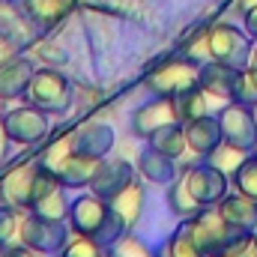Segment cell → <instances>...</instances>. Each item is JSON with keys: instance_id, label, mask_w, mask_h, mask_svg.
<instances>
[{"instance_id": "6da1fadb", "label": "cell", "mask_w": 257, "mask_h": 257, "mask_svg": "<svg viewBox=\"0 0 257 257\" xmlns=\"http://www.w3.org/2000/svg\"><path fill=\"white\" fill-rule=\"evenodd\" d=\"M69 230L81 233V236H93L105 248H111L123 233H128L126 224L120 221V215L111 209V203L93 192H84L72 200V206H69Z\"/></svg>"}, {"instance_id": "7a4b0ae2", "label": "cell", "mask_w": 257, "mask_h": 257, "mask_svg": "<svg viewBox=\"0 0 257 257\" xmlns=\"http://www.w3.org/2000/svg\"><path fill=\"white\" fill-rule=\"evenodd\" d=\"M39 162L63 183L66 189H87L93 183L99 165H102V159H93V156H84V153L72 150L69 138L57 141Z\"/></svg>"}, {"instance_id": "3957f363", "label": "cell", "mask_w": 257, "mask_h": 257, "mask_svg": "<svg viewBox=\"0 0 257 257\" xmlns=\"http://www.w3.org/2000/svg\"><path fill=\"white\" fill-rule=\"evenodd\" d=\"M183 224H186V230L192 233V239L197 242V248H200L206 257H215L233 236L242 233V230L233 227L215 206H203L197 215L183 218Z\"/></svg>"}, {"instance_id": "277c9868", "label": "cell", "mask_w": 257, "mask_h": 257, "mask_svg": "<svg viewBox=\"0 0 257 257\" xmlns=\"http://www.w3.org/2000/svg\"><path fill=\"white\" fill-rule=\"evenodd\" d=\"M203 42H206V57L209 60H218L224 66H233V69H245L248 57H251V45L254 39L233 27V24H215L209 33H203Z\"/></svg>"}, {"instance_id": "5b68a950", "label": "cell", "mask_w": 257, "mask_h": 257, "mask_svg": "<svg viewBox=\"0 0 257 257\" xmlns=\"http://www.w3.org/2000/svg\"><path fill=\"white\" fill-rule=\"evenodd\" d=\"M197 84H200V63L192 57L168 60L147 75V90L153 96H168V99H177L180 93L192 90Z\"/></svg>"}, {"instance_id": "8992f818", "label": "cell", "mask_w": 257, "mask_h": 257, "mask_svg": "<svg viewBox=\"0 0 257 257\" xmlns=\"http://www.w3.org/2000/svg\"><path fill=\"white\" fill-rule=\"evenodd\" d=\"M45 180V168L42 162H27V165H18L12 168L3 180H0V206H12V209H30L39 186Z\"/></svg>"}, {"instance_id": "52a82bcc", "label": "cell", "mask_w": 257, "mask_h": 257, "mask_svg": "<svg viewBox=\"0 0 257 257\" xmlns=\"http://www.w3.org/2000/svg\"><path fill=\"white\" fill-rule=\"evenodd\" d=\"M66 239H69V224L66 221L42 218L36 212H27L18 221V242L30 245L39 254H60Z\"/></svg>"}, {"instance_id": "ba28073f", "label": "cell", "mask_w": 257, "mask_h": 257, "mask_svg": "<svg viewBox=\"0 0 257 257\" xmlns=\"http://www.w3.org/2000/svg\"><path fill=\"white\" fill-rule=\"evenodd\" d=\"M27 99L33 105H39L45 114H66L72 105V84L57 69H36Z\"/></svg>"}, {"instance_id": "9c48e42d", "label": "cell", "mask_w": 257, "mask_h": 257, "mask_svg": "<svg viewBox=\"0 0 257 257\" xmlns=\"http://www.w3.org/2000/svg\"><path fill=\"white\" fill-rule=\"evenodd\" d=\"M51 114H45L39 105H18L12 111L3 114V126L9 132L12 144H21V147H33L39 141H45V135L51 132V123H48Z\"/></svg>"}, {"instance_id": "30bf717a", "label": "cell", "mask_w": 257, "mask_h": 257, "mask_svg": "<svg viewBox=\"0 0 257 257\" xmlns=\"http://www.w3.org/2000/svg\"><path fill=\"white\" fill-rule=\"evenodd\" d=\"M218 126H221V135L224 141L236 144V147H245L254 153L257 147V120L254 111L248 105H239V102H224L218 108Z\"/></svg>"}, {"instance_id": "8fae6325", "label": "cell", "mask_w": 257, "mask_h": 257, "mask_svg": "<svg viewBox=\"0 0 257 257\" xmlns=\"http://www.w3.org/2000/svg\"><path fill=\"white\" fill-rule=\"evenodd\" d=\"M183 180L189 186L192 197L200 206H215L224 194L230 192V177H224L218 168H212L209 162H200L183 171Z\"/></svg>"}, {"instance_id": "7c38bea8", "label": "cell", "mask_w": 257, "mask_h": 257, "mask_svg": "<svg viewBox=\"0 0 257 257\" xmlns=\"http://www.w3.org/2000/svg\"><path fill=\"white\" fill-rule=\"evenodd\" d=\"M171 123H183V120H180L177 102L168 99V96H153L150 102H144V105L135 108V114H132V132H135L138 138H150L153 132L171 126Z\"/></svg>"}, {"instance_id": "4fadbf2b", "label": "cell", "mask_w": 257, "mask_h": 257, "mask_svg": "<svg viewBox=\"0 0 257 257\" xmlns=\"http://www.w3.org/2000/svg\"><path fill=\"white\" fill-rule=\"evenodd\" d=\"M42 168H45V165H42ZM69 206H72V200H69V194H66V186L45 168V180H42V186H39V194H36L30 212H36V215H42V218H54V221H69Z\"/></svg>"}, {"instance_id": "5bb4252c", "label": "cell", "mask_w": 257, "mask_h": 257, "mask_svg": "<svg viewBox=\"0 0 257 257\" xmlns=\"http://www.w3.org/2000/svg\"><path fill=\"white\" fill-rule=\"evenodd\" d=\"M132 180H135V168L126 159H102V165L90 183V192L105 197V200H114Z\"/></svg>"}, {"instance_id": "9a60e30c", "label": "cell", "mask_w": 257, "mask_h": 257, "mask_svg": "<svg viewBox=\"0 0 257 257\" xmlns=\"http://www.w3.org/2000/svg\"><path fill=\"white\" fill-rule=\"evenodd\" d=\"M239 72H242V69L224 66V63H218V60H206V63H200V87H203L215 102H221V105H224V102H233Z\"/></svg>"}, {"instance_id": "2e32d148", "label": "cell", "mask_w": 257, "mask_h": 257, "mask_svg": "<svg viewBox=\"0 0 257 257\" xmlns=\"http://www.w3.org/2000/svg\"><path fill=\"white\" fill-rule=\"evenodd\" d=\"M69 144H72V150H78L84 156L105 159L114 147V128L105 126V123H87V126L75 128L69 135Z\"/></svg>"}, {"instance_id": "e0dca14e", "label": "cell", "mask_w": 257, "mask_h": 257, "mask_svg": "<svg viewBox=\"0 0 257 257\" xmlns=\"http://www.w3.org/2000/svg\"><path fill=\"white\" fill-rule=\"evenodd\" d=\"M33 63L27 57H12L6 63H0V99L3 102H12V99H21L27 96L30 90V81H33Z\"/></svg>"}, {"instance_id": "ac0fdd59", "label": "cell", "mask_w": 257, "mask_h": 257, "mask_svg": "<svg viewBox=\"0 0 257 257\" xmlns=\"http://www.w3.org/2000/svg\"><path fill=\"white\" fill-rule=\"evenodd\" d=\"M183 128H186L189 150H192L194 156H200V159H206V156L224 141L221 126H218V117H212V114L197 117V120H189V123H183Z\"/></svg>"}, {"instance_id": "d6986e66", "label": "cell", "mask_w": 257, "mask_h": 257, "mask_svg": "<svg viewBox=\"0 0 257 257\" xmlns=\"http://www.w3.org/2000/svg\"><path fill=\"white\" fill-rule=\"evenodd\" d=\"M215 209L239 230H257V200L245 197L242 192H227L218 203Z\"/></svg>"}, {"instance_id": "ffe728a7", "label": "cell", "mask_w": 257, "mask_h": 257, "mask_svg": "<svg viewBox=\"0 0 257 257\" xmlns=\"http://www.w3.org/2000/svg\"><path fill=\"white\" fill-rule=\"evenodd\" d=\"M138 171H141L144 180H150V183H156V186H171V183L180 177V174H177V162L168 159L165 153L153 150V147H147V150L141 153Z\"/></svg>"}, {"instance_id": "44dd1931", "label": "cell", "mask_w": 257, "mask_h": 257, "mask_svg": "<svg viewBox=\"0 0 257 257\" xmlns=\"http://www.w3.org/2000/svg\"><path fill=\"white\" fill-rule=\"evenodd\" d=\"M144 200H147V192H144V186H141L138 180H132L126 189L117 194L114 200H108V203H111V209L120 215V221L126 224V230H132V227L138 224L141 212H144Z\"/></svg>"}, {"instance_id": "7402d4cb", "label": "cell", "mask_w": 257, "mask_h": 257, "mask_svg": "<svg viewBox=\"0 0 257 257\" xmlns=\"http://www.w3.org/2000/svg\"><path fill=\"white\" fill-rule=\"evenodd\" d=\"M150 147L153 150H159V153H165L168 159H183L186 153H189V141H186V128L183 123H171V126L159 128V132H153L150 138Z\"/></svg>"}, {"instance_id": "603a6c76", "label": "cell", "mask_w": 257, "mask_h": 257, "mask_svg": "<svg viewBox=\"0 0 257 257\" xmlns=\"http://www.w3.org/2000/svg\"><path fill=\"white\" fill-rule=\"evenodd\" d=\"M177 111H180V120L183 123H189V120H197V117H206V114H212V96L197 84L192 90H186V93H180L177 99Z\"/></svg>"}, {"instance_id": "cb8c5ba5", "label": "cell", "mask_w": 257, "mask_h": 257, "mask_svg": "<svg viewBox=\"0 0 257 257\" xmlns=\"http://www.w3.org/2000/svg\"><path fill=\"white\" fill-rule=\"evenodd\" d=\"M251 156V150H245V147H236V144H230V141H221L203 162H209L212 168H218L224 177H233L236 171H239V165L245 162Z\"/></svg>"}, {"instance_id": "d4e9b609", "label": "cell", "mask_w": 257, "mask_h": 257, "mask_svg": "<svg viewBox=\"0 0 257 257\" xmlns=\"http://www.w3.org/2000/svg\"><path fill=\"white\" fill-rule=\"evenodd\" d=\"M165 200H168V209H171L177 218H192V215H197V212L203 209V206L192 197L189 186H186V180H183V174L168 186V197H165Z\"/></svg>"}, {"instance_id": "484cf974", "label": "cell", "mask_w": 257, "mask_h": 257, "mask_svg": "<svg viewBox=\"0 0 257 257\" xmlns=\"http://www.w3.org/2000/svg\"><path fill=\"white\" fill-rule=\"evenodd\" d=\"M156 257H206V254L197 248V242L192 239V233L186 230V224H180V227L156 248Z\"/></svg>"}, {"instance_id": "4316f807", "label": "cell", "mask_w": 257, "mask_h": 257, "mask_svg": "<svg viewBox=\"0 0 257 257\" xmlns=\"http://www.w3.org/2000/svg\"><path fill=\"white\" fill-rule=\"evenodd\" d=\"M24 6H27V15L36 21V24H54L60 15L66 12V6H69V0H24Z\"/></svg>"}, {"instance_id": "83f0119b", "label": "cell", "mask_w": 257, "mask_h": 257, "mask_svg": "<svg viewBox=\"0 0 257 257\" xmlns=\"http://www.w3.org/2000/svg\"><path fill=\"white\" fill-rule=\"evenodd\" d=\"M230 186H233V192H242L245 197L257 200V153H251L239 165V171L230 177Z\"/></svg>"}, {"instance_id": "f1b7e54d", "label": "cell", "mask_w": 257, "mask_h": 257, "mask_svg": "<svg viewBox=\"0 0 257 257\" xmlns=\"http://www.w3.org/2000/svg\"><path fill=\"white\" fill-rule=\"evenodd\" d=\"M111 257H156V248H150L147 239H141L128 230L111 245Z\"/></svg>"}, {"instance_id": "f546056e", "label": "cell", "mask_w": 257, "mask_h": 257, "mask_svg": "<svg viewBox=\"0 0 257 257\" xmlns=\"http://www.w3.org/2000/svg\"><path fill=\"white\" fill-rule=\"evenodd\" d=\"M60 257H105V245L96 242L93 236H81V233H75L72 239H66Z\"/></svg>"}, {"instance_id": "4dcf8cb0", "label": "cell", "mask_w": 257, "mask_h": 257, "mask_svg": "<svg viewBox=\"0 0 257 257\" xmlns=\"http://www.w3.org/2000/svg\"><path fill=\"white\" fill-rule=\"evenodd\" d=\"M18 221H21V212L12 209V206H0V254L18 242Z\"/></svg>"}, {"instance_id": "1f68e13d", "label": "cell", "mask_w": 257, "mask_h": 257, "mask_svg": "<svg viewBox=\"0 0 257 257\" xmlns=\"http://www.w3.org/2000/svg\"><path fill=\"white\" fill-rule=\"evenodd\" d=\"M215 257H257V233L254 230H242L239 236H233Z\"/></svg>"}, {"instance_id": "d6a6232c", "label": "cell", "mask_w": 257, "mask_h": 257, "mask_svg": "<svg viewBox=\"0 0 257 257\" xmlns=\"http://www.w3.org/2000/svg\"><path fill=\"white\" fill-rule=\"evenodd\" d=\"M242 24H245V33L257 39V0H245V15H242Z\"/></svg>"}, {"instance_id": "836d02e7", "label": "cell", "mask_w": 257, "mask_h": 257, "mask_svg": "<svg viewBox=\"0 0 257 257\" xmlns=\"http://www.w3.org/2000/svg\"><path fill=\"white\" fill-rule=\"evenodd\" d=\"M0 257H48V254H39V251H33L30 245H24V242H15V245H9V248H6Z\"/></svg>"}, {"instance_id": "e575fe53", "label": "cell", "mask_w": 257, "mask_h": 257, "mask_svg": "<svg viewBox=\"0 0 257 257\" xmlns=\"http://www.w3.org/2000/svg\"><path fill=\"white\" fill-rule=\"evenodd\" d=\"M9 147H12V138H9V132L3 126V117H0V165L9 159Z\"/></svg>"}, {"instance_id": "d590c367", "label": "cell", "mask_w": 257, "mask_h": 257, "mask_svg": "<svg viewBox=\"0 0 257 257\" xmlns=\"http://www.w3.org/2000/svg\"><path fill=\"white\" fill-rule=\"evenodd\" d=\"M245 72H248V78L257 84V39L254 45H251V57H248V66H245Z\"/></svg>"}, {"instance_id": "8d00e7d4", "label": "cell", "mask_w": 257, "mask_h": 257, "mask_svg": "<svg viewBox=\"0 0 257 257\" xmlns=\"http://www.w3.org/2000/svg\"><path fill=\"white\" fill-rule=\"evenodd\" d=\"M251 111H254V120H257V105H254V108H251Z\"/></svg>"}, {"instance_id": "74e56055", "label": "cell", "mask_w": 257, "mask_h": 257, "mask_svg": "<svg viewBox=\"0 0 257 257\" xmlns=\"http://www.w3.org/2000/svg\"><path fill=\"white\" fill-rule=\"evenodd\" d=\"M254 153H257V147H254Z\"/></svg>"}]
</instances>
